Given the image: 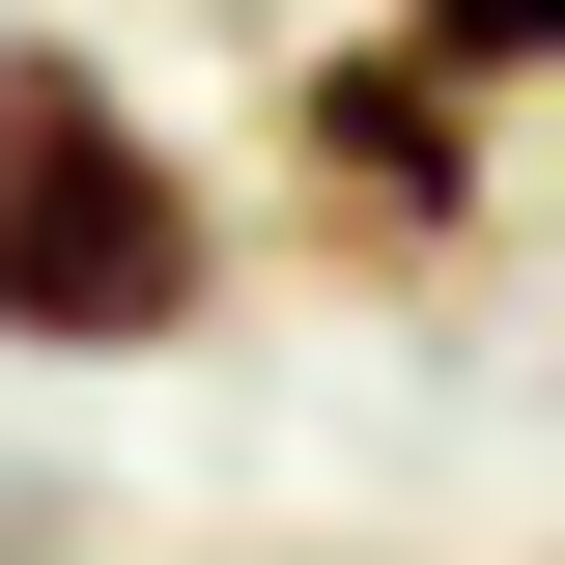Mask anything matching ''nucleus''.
<instances>
[{"label": "nucleus", "mask_w": 565, "mask_h": 565, "mask_svg": "<svg viewBox=\"0 0 565 565\" xmlns=\"http://www.w3.org/2000/svg\"><path fill=\"white\" fill-rule=\"evenodd\" d=\"M282 141L340 170V226H367V255L481 226V57H424V29H340V57L282 85Z\"/></svg>", "instance_id": "nucleus-2"}, {"label": "nucleus", "mask_w": 565, "mask_h": 565, "mask_svg": "<svg viewBox=\"0 0 565 565\" xmlns=\"http://www.w3.org/2000/svg\"><path fill=\"white\" fill-rule=\"evenodd\" d=\"M199 311H226V226H199V170H170V114H141L114 57H57V29H0V340L170 367Z\"/></svg>", "instance_id": "nucleus-1"}, {"label": "nucleus", "mask_w": 565, "mask_h": 565, "mask_svg": "<svg viewBox=\"0 0 565 565\" xmlns=\"http://www.w3.org/2000/svg\"><path fill=\"white\" fill-rule=\"evenodd\" d=\"M424 57H481V85H565V0H396Z\"/></svg>", "instance_id": "nucleus-3"}]
</instances>
